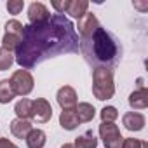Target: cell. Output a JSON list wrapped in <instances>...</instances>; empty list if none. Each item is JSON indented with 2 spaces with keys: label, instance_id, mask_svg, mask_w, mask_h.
I'll list each match as a JSON object with an SVG mask.
<instances>
[{
  "label": "cell",
  "instance_id": "6da1fadb",
  "mask_svg": "<svg viewBox=\"0 0 148 148\" xmlns=\"http://www.w3.org/2000/svg\"><path fill=\"white\" fill-rule=\"evenodd\" d=\"M71 52H79L75 26L64 14H51L45 23L23 25V37L14 51V61L30 71L51 58Z\"/></svg>",
  "mask_w": 148,
  "mask_h": 148
},
{
  "label": "cell",
  "instance_id": "7a4b0ae2",
  "mask_svg": "<svg viewBox=\"0 0 148 148\" xmlns=\"http://www.w3.org/2000/svg\"><path fill=\"white\" fill-rule=\"evenodd\" d=\"M79 49L84 59L94 68L113 70L122 58L120 42L103 26H99L91 37L79 40Z\"/></svg>",
  "mask_w": 148,
  "mask_h": 148
},
{
  "label": "cell",
  "instance_id": "3957f363",
  "mask_svg": "<svg viewBox=\"0 0 148 148\" xmlns=\"http://www.w3.org/2000/svg\"><path fill=\"white\" fill-rule=\"evenodd\" d=\"M92 94L99 101L112 99L115 94L113 70L108 68H92Z\"/></svg>",
  "mask_w": 148,
  "mask_h": 148
},
{
  "label": "cell",
  "instance_id": "277c9868",
  "mask_svg": "<svg viewBox=\"0 0 148 148\" xmlns=\"http://www.w3.org/2000/svg\"><path fill=\"white\" fill-rule=\"evenodd\" d=\"M9 82H11V86H12V91H14V94L16 96H28L32 91H33V87H35V80H33V75L28 71V70H16L12 75H11V79H9Z\"/></svg>",
  "mask_w": 148,
  "mask_h": 148
},
{
  "label": "cell",
  "instance_id": "5b68a950",
  "mask_svg": "<svg viewBox=\"0 0 148 148\" xmlns=\"http://www.w3.org/2000/svg\"><path fill=\"white\" fill-rule=\"evenodd\" d=\"M98 132H99V138L103 139L105 148H122L124 136L115 122H101Z\"/></svg>",
  "mask_w": 148,
  "mask_h": 148
},
{
  "label": "cell",
  "instance_id": "8992f818",
  "mask_svg": "<svg viewBox=\"0 0 148 148\" xmlns=\"http://www.w3.org/2000/svg\"><path fill=\"white\" fill-rule=\"evenodd\" d=\"M52 119V106L45 98L32 99V120L37 124H45Z\"/></svg>",
  "mask_w": 148,
  "mask_h": 148
},
{
  "label": "cell",
  "instance_id": "52a82bcc",
  "mask_svg": "<svg viewBox=\"0 0 148 148\" xmlns=\"http://www.w3.org/2000/svg\"><path fill=\"white\" fill-rule=\"evenodd\" d=\"M101 25H99V21H98V18L92 14V12H86L80 19H77V30H79V35H80V40L82 38H87V37H91L98 28H99ZM75 30V32H77Z\"/></svg>",
  "mask_w": 148,
  "mask_h": 148
},
{
  "label": "cell",
  "instance_id": "ba28073f",
  "mask_svg": "<svg viewBox=\"0 0 148 148\" xmlns=\"http://www.w3.org/2000/svg\"><path fill=\"white\" fill-rule=\"evenodd\" d=\"M56 101L61 110H73L77 106V91L71 86H63L56 92Z\"/></svg>",
  "mask_w": 148,
  "mask_h": 148
},
{
  "label": "cell",
  "instance_id": "9c48e42d",
  "mask_svg": "<svg viewBox=\"0 0 148 148\" xmlns=\"http://www.w3.org/2000/svg\"><path fill=\"white\" fill-rule=\"evenodd\" d=\"M51 18V12L45 4L42 2H32L28 7V25H40L45 23Z\"/></svg>",
  "mask_w": 148,
  "mask_h": 148
},
{
  "label": "cell",
  "instance_id": "30bf717a",
  "mask_svg": "<svg viewBox=\"0 0 148 148\" xmlns=\"http://www.w3.org/2000/svg\"><path fill=\"white\" fill-rule=\"evenodd\" d=\"M145 124H146V119L139 112H127V113L122 115V125L127 131H131V132L143 131L145 129Z\"/></svg>",
  "mask_w": 148,
  "mask_h": 148
},
{
  "label": "cell",
  "instance_id": "8fae6325",
  "mask_svg": "<svg viewBox=\"0 0 148 148\" xmlns=\"http://www.w3.org/2000/svg\"><path fill=\"white\" fill-rule=\"evenodd\" d=\"M129 106L132 110H145L148 106V89L138 87L129 94Z\"/></svg>",
  "mask_w": 148,
  "mask_h": 148
},
{
  "label": "cell",
  "instance_id": "7c38bea8",
  "mask_svg": "<svg viewBox=\"0 0 148 148\" xmlns=\"http://www.w3.org/2000/svg\"><path fill=\"white\" fill-rule=\"evenodd\" d=\"M33 129L30 120H23V119H14L11 122V134L18 139H25L28 136V132Z\"/></svg>",
  "mask_w": 148,
  "mask_h": 148
},
{
  "label": "cell",
  "instance_id": "4fadbf2b",
  "mask_svg": "<svg viewBox=\"0 0 148 148\" xmlns=\"http://www.w3.org/2000/svg\"><path fill=\"white\" fill-rule=\"evenodd\" d=\"M75 113H77V119H79L80 124H87V122H91L96 117V108L91 103L82 101V103H79L75 106Z\"/></svg>",
  "mask_w": 148,
  "mask_h": 148
},
{
  "label": "cell",
  "instance_id": "5bb4252c",
  "mask_svg": "<svg viewBox=\"0 0 148 148\" xmlns=\"http://www.w3.org/2000/svg\"><path fill=\"white\" fill-rule=\"evenodd\" d=\"M26 141V146L28 148H44L45 143H47V134L42 131V129H32L28 132V136L25 138Z\"/></svg>",
  "mask_w": 148,
  "mask_h": 148
},
{
  "label": "cell",
  "instance_id": "9a60e30c",
  "mask_svg": "<svg viewBox=\"0 0 148 148\" xmlns=\"http://www.w3.org/2000/svg\"><path fill=\"white\" fill-rule=\"evenodd\" d=\"M79 119H77V113H75V108L73 110H63L59 113V125L64 129V131H73L79 127Z\"/></svg>",
  "mask_w": 148,
  "mask_h": 148
},
{
  "label": "cell",
  "instance_id": "2e32d148",
  "mask_svg": "<svg viewBox=\"0 0 148 148\" xmlns=\"http://www.w3.org/2000/svg\"><path fill=\"white\" fill-rule=\"evenodd\" d=\"M89 9V2L87 0H70V5H68V11L66 14H70L71 18L75 19H80Z\"/></svg>",
  "mask_w": 148,
  "mask_h": 148
},
{
  "label": "cell",
  "instance_id": "e0dca14e",
  "mask_svg": "<svg viewBox=\"0 0 148 148\" xmlns=\"http://www.w3.org/2000/svg\"><path fill=\"white\" fill-rule=\"evenodd\" d=\"M14 113H16V119L30 120V119H32V99L21 98V99L14 105Z\"/></svg>",
  "mask_w": 148,
  "mask_h": 148
},
{
  "label": "cell",
  "instance_id": "ac0fdd59",
  "mask_svg": "<svg viewBox=\"0 0 148 148\" xmlns=\"http://www.w3.org/2000/svg\"><path fill=\"white\" fill-rule=\"evenodd\" d=\"M14 98H16V94L12 91V86H11L9 79L0 80V105H9Z\"/></svg>",
  "mask_w": 148,
  "mask_h": 148
},
{
  "label": "cell",
  "instance_id": "d6986e66",
  "mask_svg": "<svg viewBox=\"0 0 148 148\" xmlns=\"http://www.w3.org/2000/svg\"><path fill=\"white\" fill-rule=\"evenodd\" d=\"M73 145H75L77 148H98V139L94 138L92 131H87L82 136L75 138V143Z\"/></svg>",
  "mask_w": 148,
  "mask_h": 148
},
{
  "label": "cell",
  "instance_id": "ffe728a7",
  "mask_svg": "<svg viewBox=\"0 0 148 148\" xmlns=\"http://www.w3.org/2000/svg\"><path fill=\"white\" fill-rule=\"evenodd\" d=\"M14 64V54L0 47V71H5Z\"/></svg>",
  "mask_w": 148,
  "mask_h": 148
},
{
  "label": "cell",
  "instance_id": "44dd1931",
  "mask_svg": "<svg viewBox=\"0 0 148 148\" xmlns=\"http://www.w3.org/2000/svg\"><path fill=\"white\" fill-rule=\"evenodd\" d=\"M99 117H101V122H115L119 119V110L115 106H103L101 112H99Z\"/></svg>",
  "mask_w": 148,
  "mask_h": 148
},
{
  "label": "cell",
  "instance_id": "7402d4cb",
  "mask_svg": "<svg viewBox=\"0 0 148 148\" xmlns=\"http://www.w3.org/2000/svg\"><path fill=\"white\" fill-rule=\"evenodd\" d=\"M5 33L14 37H23V23L18 19H9L5 23Z\"/></svg>",
  "mask_w": 148,
  "mask_h": 148
},
{
  "label": "cell",
  "instance_id": "603a6c76",
  "mask_svg": "<svg viewBox=\"0 0 148 148\" xmlns=\"http://www.w3.org/2000/svg\"><path fill=\"white\" fill-rule=\"evenodd\" d=\"M5 9L9 14L16 16V14H21V11L25 9V2L23 0H9V2L5 4Z\"/></svg>",
  "mask_w": 148,
  "mask_h": 148
},
{
  "label": "cell",
  "instance_id": "cb8c5ba5",
  "mask_svg": "<svg viewBox=\"0 0 148 148\" xmlns=\"http://www.w3.org/2000/svg\"><path fill=\"white\" fill-rule=\"evenodd\" d=\"M122 148H148V143L143 139H136V138H124Z\"/></svg>",
  "mask_w": 148,
  "mask_h": 148
},
{
  "label": "cell",
  "instance_id": "d4e9b609",
  "mask_svg": "<svg viewBox=\"0 0 148 148\" xmlns=\"http://www.w3.org/2000/svg\"><path fill=\"white\" fill-rule=\"evenodd\" d=\"M68 5H70V0H52L51 2V7L56 11V14H64L68 11Z\"/></svg>",
  "mask_w": 148,
  "mask_h": 148
},
{
  "label": "cell",
  "instance_id": "484cf974",
  "mask_svg": "<svg viewBox=\"0 0 148 148\" xmlns=\"http://www.w3.org/2000/svg\"><path fill=\"white\" fill-rule=\"evenodd\" d=\"M0 148H19L18 145H14L11 139L7 138H0Z\"/></svg>",
  "mask_w": 148,
  "mask_h": 148
},
{
  "label": "cell",
  "instance_id": "4316f807",
  "mask_svg": "<svg viewBox=\"0 0 148 148\" xmlns=\"http://www.w3.org/2000/svg\"><path fill=\"white\" fill-rule=\"evenodd\" d=\"M61 148H77V146L73 145V143H64V145H63Z\"/></svg>",
  "mask_w": 148,
  "mask_h": 148
}]
</instances>
